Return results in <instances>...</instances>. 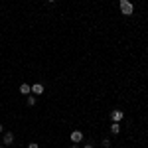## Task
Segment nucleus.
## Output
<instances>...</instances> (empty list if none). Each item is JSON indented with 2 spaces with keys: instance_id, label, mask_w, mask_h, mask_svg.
I'll use <instances>...</instances> for the list:
<instances>
[{
  "instance_id": "nucleus-1",
  "label": "nucleus",
  "mask_w": 148,
  "mask_h": 148,
  "mask_svg": "<svg viewBox=\"0 0 148 148\" xmlns=\"http://www.w3.org/2000/svg\"><path fill=\"white\" fill-rule=\"evenodd\" d=\"M119 4H121V12H123L125 16H130V14L134 12V6H132L130 0H119Z\"/></svg>"
},
{
  "instance_id": "nucleus-14",
  "label": "nucleus",
  "mask_w": 148,
  "mask_h": 148,
  "mask_svg": "<svg viewBox=\"0 0 148 148\" xmlns=\"http://www.w3.org/2000/svg\"><path fill=\"white\" fill-rule=\"evenodd\" d=\"M47 2H56V0H47Z\"/></svg>"
},
{
  "instance_id": "nucleus-9",
  "label": "nucleus",
  "mask_w": 148,
  "mask_h": 148,
  "mask_svg": "<svg viewBox=\"0 0 148 148\" xmlns=\"http://www.w3.org/2000/svg\"><path fill=\"white\" fill-rule=\"evenodd\" d=\"M109 144H111V140H109V138H103V146L107 148V146H109Z\"/></svg>"
},
{
  "instance_id": "nucleus-13",
  "label": "nucleus",
  "mask_w": 148,
  "mask_h": 148,
  "mask_svg": "<svg viewBox=\"0 0 148 148\" xmlns=\"http://www.w3.org/2000/svg\"><path fill=\"white\" fill-rule=\"evenodd\" d=\"M71 148H77V144H73V146H71Z\"/></svg>"
},
{
  "instance_id": "nucleus-15",
  "label": "nucleus",
  "mask_w": 148,
  "mask_h": 148,
  "mask_svg": "<svg viewBox=\"0 0 148 148\" xmlns=\"http://www.w3.org/2000/svg\"><path fill=\"white\" fill-rule=\"evenodd\" d=\"M0 148H2V146H0Z\"/></svg>"
},
{
  "instance_id": "nucleus-4",
  "label": "nucleus",
  "mask_w": 148,
  "mask_h": 148,
  "mask_svg": "<svg viewBox=\"0 0 148 148\" xmlns=\"http://www.w3.org/2000/svg\"><path fill=\"white\" fill-rule=\"evenodd\" d=\"M42 93H44V85H40V83L32 85V95H42Z\"/></svg>"
},
{
  "instance_id": "nucleus-10",
  "label": "nucleus",
  "mask_w": 148,
  "mask_h": 148,
  "mask_svg": "<svg viewBox=\"0 0 148 148\" xmlns=\"http://www.w3.org/2000/svg\"><path fill=\"white\" fill-rule=\"evenodd\" d=\"M28 148H40V146H38L36 142H30V144H28Z\"/></svg>"
},
{
  "instance_id": "nucleus-6",
  "label": "nucleus",
  "mask_w": 148,
  "mask_h": 148,
  "mask_svg": "<svg viewBox=\"0 0 148 148\" xmlns=\"http://www.w3.org/2000/svg\"><path fill=\"white\" fill-rule=\"evenodd\" d=\"M2 140H4V144H6V146H10L12 142H14V134H12V132H6Z\"/></svg>"
},
{
  "instance_id": "nucleus-5",
  "label": "nucleus",
  "mask_w": 148,
  "mask_h": 148,
  "mask_svg": "<svg viewBox=\"0 0 148 148\" xmlns=\"http://www.w3.org/2000/svg\"><path fill=\"white\" fill-rule=\"evenodd\" d=\"M20 93H22V95H26V97H28V95H30V93H32V87H30V85H28V83H22V85H20Z\"/></svg>"
},
{
  "instance_id": "nucleus-11",
  "label": "nucleus",
  "mask_w": 148,
  "mask_h": 148,
  "mask_svg": "<svg viewBox=\"0 0 148 148\" xmlns=\"http://www.w3.org/2000/svg\"><path fill=\"white\" fill-rule=\"evenodd\" d=\"M83 148H93V146H91V144H85V146H83Z\"/></svg>"
},
{
  "instance_id": "nucleus-2",
  "label": "nucleus",
  "mask_w": 148,
  "mask_h": 148,
  "mask_svg": "<svg viewBox=\"0 0 148 148\" xmlns=\"http://www.w3.org/2000/svg\"><path fill=\"white\" fill-rule=\"evenodd\" d=\"M123 116H125V113H123L121 109H113V111H111V123H121Z\"/></svg>"
},
{
  "instance_id": "nucleus-7",
  "label": "nucleus",
  "mask_w": 148,
  "mask_h": 148,
  "mask_svg": "<svg viewBox=\"0 0 148 148\" xmlns=\"http://www.w3.org/2000/svg\"><path fill=\"white\" fill-rule=\"evenodd\" d=\"M111 132H113V134H119V132H121V125H119V123H111Z\"/></svg>"
},
{
  "instance_id": "nucleus-12",
  "label": "nucleus",
  "mask_w": 148,
  "mask_h": 148,
  "mask_svg": "<svg viewBox=\"0 0 148 148\" xmlns=\"http://www.w3.org/2000/svg\"><path fill=\"white\" fill-rule=\"evenodd\" d=\"M0 132H2V123H0Z\"/></svg>"
},
{
  "instance_id": "nucleus-3",
  "label": "nucleus",
  "mask_w": 148,
  "mask_h": 148,
  "mask_svg": "<svg viewBox=\"0 0 148 148\" xmlns=\"http://www.w3.org/2000/svg\"><path fill=\"white\" fill-rule=\"evenodd\" d=\"M69 140H71L73 144H79L81 140H83V132H81V130H73L71 136H69Z\"/></svg>"
},
{
  "instance_id": "nucleus-8",
  "label": "nucleus",
  "mask_w": 148,
  "mask_h": 148,
  "mask_svg": "<svg viewBox=\"0 0 148 148\" xmlns=\"http://www.w3.org/2000/svg\"><path fill=\"white\" fill-rule=\"evenodd\" d=\"M34 105H36V95L30 93V95H28V107H34Z\"/></svg>"
}]
</instances>
